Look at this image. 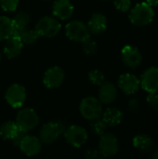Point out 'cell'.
I'll use <instances>...</instances> for the list:
<instances>
[{"label": "cell", "mask_w": 158, "mask_h": 159, "mask_svg": "<svg viewBox=\"0 0 158 159\" xmlns=\"http://www.w3.org/2000/svg\"><path fill=\"white\" fill-rule=\"evenodd\" d=\"M155 12L153 7L146 2L137 4L129 12V20L136 26H145L151 23L154 20Z\"/></svg>", "instance_id": "cell-1"}, {"label": "cell", "mask_w": 158, "mask_h": 159, "mask_svg": "<svg viewBox=\"0 0 158 159\" xmlns=\"http://www.w3.org/2000/svg\"><path fill=\"white\" fill-rule=\"evenodd\" d=\"M65 129L64 124L61 121L48 122L41 128L39 140L44 144H51L56 142L62 133H64Z\"/></svg>", "instance_id": "cell-2"}, {"label": "cell", "mask_w": 158, "mask_h": 159, "mask_svg": "<svg viewBox=\"0 0 158 159\" xmlns=\"http://www.w3.org/2000/svg\"><path fill=\"white\" fill-rule=\"evenodd\" d=\"M79 110L82 116L90 121L100 118L102 115V102L95 97H87L83 99L80 102Z\"/></svg>", "instance_id": "cell-3"}, {"label": "cell", "mask_w": 158, "mask_h": 159, "mask_svg": "<svg viewBox=\"0 0 158 159\" xmlns=\"http://www.w3.org/2000/svg\"><path fill=\"white\" fill-rule=\"evenodd\" d=\"M39 123V117L34 110L31 108L21 109L16 117V124L18 128L25 132L33 130Z\"/></svg>", "instance_id": "cell-4"}, {"label": "cell", "mask_w": 158, "mask_h": 159, "mask_svg": "<svg viewBox=\"0 0 158 159\" xmlns=\"http://www.w3.org/2000/svg\"><path fill=\"white\" fill-rule=\"evenodd\" d=\"M40 36L53 37L61 31L60 21L53 17H43L38 20L34 28Z\"/></svg>", "instance_id": "cell-5"}, {"label": "cell", "mask_w": 158, "mask_h": 159, "mask_svg": "<svg viewBox=\"0 0 158 159\" xmlns=\"http://www.w3.org/2000/svg\"><path fill=\"white\" fill-rule=\"evenodd\" d=\"M65 32L68 38L73 41L82 42L90 36L88 25L80 20H73L65 26Z\"/></svg>", "instance_id": "cell-6"}, {"label": "cell", "mask_w": 158, "mask_h": 159, "mask_svg": "<svg viewBox=\"0 0 158 159\" xmlns=\"http://www.w3.org/2000/svg\"><path fill=\"white\" fill-rule=\"evenodd\" d=\"M64 138L68 144L72 145L73 147L79 148L86 143L88 140V132L84 128L73 125L65 129Z\"/></svg>", "instance_id": "cell-7"}, {"label": "cell", "mask_w": 158, "mask_h": 159, "mask_svg": "<svg viewBox=\"0 0 158 159\" xmlns=\"http://www.w3.org/2000/svg\"><path fill=\"white\" fill-rule=\"evenodd\" d=\"M119 143L117 138L113 133H104L101 136L99 142V151L102 157H111L117 154Z\"/></svg>", "instance_id": "cell-8"}, {"label": "cell", "mask_w": 158, "mask_h": 159, "mask_svg": "<svg viewBox=\"0 0 158 159\" xmlns=\"http://www.w3.org/2000/svg\"><path fill=\"white\" fill-rule=\"evenodd\" d=\"M5 99L11 107L20 108L25 102L26 90L23 86L20 84H13L7 89Z\"/></svg>", "instance_id": "cell-9"}, {"label": "cell", "mask_w": 158, "mask_h": 159, "mask_svg": "<svg viewBox=\"0 0 158 159\" xmlns=\"http://www.w3.org/2000/svg\"><path fill=\"white\" fill-rule=\"evenodd\" d=\"M121 58L124 64L129 68H137L142 61V55L138 48L134 46H125L121 51Z\"/></svg>", "instance_id": "cell-10"}, {"label": "cell", "mask_w": 158, "mask_h": 159, "mask_svg": "<svg viewBox=\"0 0 158 159\" xmlns=\"http://www.w3.org/2000/svg\"><path fill=\"white\" fill-rule=\"evenodd\" d=\"M141 87L148 93L158 92V67H150L141 76Z\"/></svg>", "instance_id": "cell-11"}, {"label": "cell", "mask_w": 158, "mask_h": 159, "mask_svg": "<svg viewBox=\"0 0 158 159\" xmlns=\"http://www.w3.org/2000/svg\"><path fill=\"white\" fill-rule=\"evenodd\" d=\"M64 80V72L59 66L49 68L44 75L43 83L47 89H56L61 86Z\"/></svg>", "instance_id": "cell-12"}, {"label": "cell", "mask_w": 158, "mask_h": 159, "mask_svg": "<svg viewBox=\"0 0 158 159\" xmlns=\"http://www.w3.org/2000/svg\"><path fill=\"white\" fill-rule=\"evenodd\" d=\"M118 86L121 90L128 94L132 95L136 93L140 89V79L132 74H123L118 79Z\"/></svg>", "instance_id": "cell-13"}, {"label": "cell", "mask_w": 158, "mask_h": 159, "mask_svg": "<svg viewBox=\"0 0 158 159\" xmlns=\"http://www.w3.org/2000/svg\"><path fill=\"white\" fill-rule=\"evenodd\" d=\"M52 13L60 20H68L74 13V6L69 0H56L52 6Z\"/></svg>", "instance_id": "cell-14"}, {"label": "cell", "mask_w": 158, "mask_h": 159, "mask_svg": "<svg viewBox=\"0 0 158 159\" xmlns=\"http://www.w3.org/2000/svg\"><path fill=\"white\" fill-rule=\"evenodd\" d=\"M20 150L28 157L36 156L41 150V142L35 136L26 135L21 141L20 146Z\"/></svg>", "instance_id": "cell-15"}, {"label": "cell", "mask_w": 158, "mask_h": 159, "mask_svg": "<svg viewBox=\"0 0 158 159\" xmlns=\"http://www.w3.org/2000/svg\"><path fill=\"white\" fill-rule=\"evenodd\" d=\"M23 48V43L21 40L16 36L12 35L6 39L5 45H4V53L8 59H13L18 57Z\"/></svg>", "instance_id": "cell-16"}, {"label": "cell", "mask_w": 158, "mask_h": 159, "mask_svg": "<svg viewBox=\"0 0 158 159\" xmlns=\"http://www.w3.org/2000/svg\"><path fill=\"white\" fill-rule=\"evenodd\" d=\"M99 90V100L103 104H111L113 103L117 97V90L115 86L111 82L104 81L100 86Z\"/></svg>", "instance_id": "cell-17"}, {"label": "cell", "mask_w": 158, "mask_h": 159, "mask_svg": "<svg viewBox=\"0 0 158 159\" xmlns=\"http://www.w3.org/2000/svg\"><path fill=\"white\" fill-rule=\"evenodd\" d=\"M87 25L90 33L94 34H100L107 28V19L102 13H94L90 17Z\"/></svg>", "instance_id": "cell-18"}, {"label": "cell", "mask_w": 158, "mask_h": 159, "mask_svg": "<svg viewBox=\"0 0 158 159\" xmlns=\"http://www.w3.org/2000/svg\"><path fill=\"white\" fill-rule=\"evenodd\" d=\"M102 120L105 122L107 127H115L119 125L124 117L122 111L116 107H110L104 113H102Z\"/></svg>", "instance_id": "cell-19"}, {"label": "cell", "mask_w": 158, "mask_h": 159, "mask_svg": "<svg viewBox=\"0 0 158 159\" xmlns=\"http://www.w3.org/2000/svg\"><path fill=\"white\" fill-rule=\"evenodd\" d=\"M133 146L141 153H149L154 148L153 139L146 134H138L132 140Z\"/></svg>", "instance_id": "cell-20"}, {"label": "cell", "mask_w": 158, "mask_h": 159, "mask_svg": "<svg viewBox=\"0 0 158 159\" xmlns=\"http://www.w3.org/2000/svg\"><path fill=\"white\" fill-rule=\"evenodd\" d=\"M18 36L23 44L26 45H33L37 42L40 34L37 33L35 29H29L28 27L20 30V31H14V34Z\"/></svg>", "instance_id": "cell-21"}, {"label": "cell", "mask_w": 158, "mask_h": 159, "mask_svg": "<svg viewBox=\"0 0 158 159\" xmlns=\"http://www.w3.org/2000/svg\"><path fill=\"white\" fill-rule=\"evenodd\" d=\"M14 25L12 20L6 17L0 16V41L6 40L14 34Z\"/></svg>", "instance_id": "cell-22"}, {"label": "cell", "mask_w": 158, "mask_h": 159, "mask_svg": "<svg viewBox=\"0 0 158 159\" xmlns=\"http://www.w3.org/2000/svg\"><path fill=\"white\" fill-rule=\"evenodd\" d=\"M16 122L6 121L0 126V136L4 140H11L19 131Z\"/></svg>", "instance_id": "cell-23"}, {"label": "cell", "mask_w": 158, "mask_h": 159, "mask_svg": "<svg viewBox=\"0 0 158 159\" xmlns=\"http://www.w3.org/2000/svg\"><path fill=\"white\" fill-rule=\"evenodd\" d=\"M12 22L15 28V31H20L28 27L30 22V16L25 11L18 12L12 19Z\"/></svg>", "instance_id": "cell-24"}, {"label": "cell", "mask_w": 158, "mask_h": 159, "mask_svg": "<svg viewBox=\"0 0 158 159\" xmlns=\"http://www.w3.org/2000/svg\"><path fill=\"white\" fill-rule=\"evenodd\" d=\"M90 129L91 131L94 135L97 136H102V134L105 133L106 129H107V125L105 124V122L102 120V118H97L94 120H91L90 123Z\"/></svg>", "instance_id": "cell-25"}, {"label": "cell", "mask_w": 158, "mask_h": 159, "mask_svg": "<svg viewBox=\"0 0 158 159\" xmlns=\"http://www.w3.org/2000/svg\"><path fill=\"white\" fill-rule=\"evenodd\" d=\"M88 78L92 84L97 85V86H101L105 81L104 74L101 70H98V69L90 71L88 73Z\"/></svg>", "instance_id": "cell-26"}, {"label": "cell", "mask_w": 158, "mask_h": 159, "mask_svg": "<svg viewBox=\"0 0 158 159\" xmlns=\"http://www.w3.org/2000/svg\"><path fill=\"white\" fill-rule=\"evenodd\" d=\"M81 43H82V49H83V51L87 55H93V54L96 53V51H97V45L91 39L90 36L88 38L85 39L84 41H82Z\"/></svg>", "instance_id": "cell-27"}, {"label": "cell", "mask_w": 158, "mask_h": 159, "mask_svg": "<svg viewBox=\"0 0 158 159\" xmlns=\"http://www.w3.org/2000/svg\"><path fill=\"white\" fill-rule=\"evenodd\" d=\"M19 0H0V7L5 11H14L17 9Z\"/></svg>", "instance_id": "cell-28"}, {"label": "cell", "mask_w": 158, "mask_h": 159, "mask_svg": "<svg viewBox=\"0 0 158 159\" xmlns=\"http://www.w3.org/2000/svg\"><path fill=\"white\" fill-rule=\"evenodd\" d=\"M114 4L115 7L122 12H127L131 7L130 0H114Z\"/></svg>", "instance_id": "cell-29"}, {"label": "cell", "mask_w": 158, "mask_h": 159, "mask_svg": "<svg viewBox=\"0 0 158 159\" xmlns=\"http://www.w3.org/2000/svg\"><path fill=\"white\" fill-rule=\"evenodd\" d=\"M146 102L148 104L155 109L156 111H158V94L157 92H151L148 93L146 97Z\"/></svg>", "instance_id": "cell-30"}, {"label": "cell", "mask_w": 158, "mask_h": 159, "mask_svg": "<svg viewBox=\"0 0 158 159\" xmlns=\"http://www.w3.org/2000/svg\"><path fill=\"white\" fill-rule=\"evenodd\" d=\"M26 135H27V132H25V131H23V130H21V129H19V131L17 132V134L11 139V141H12L14 146L19 147L20 144V143H21V141L24 139V137H25Z\"/></svg>", "instance_id": "cell-31"}, {"label": "cell", "mask_w": 158, "mask_h": 159, "mask_svg": "<svg viewBox=\"0 0 158 159\" xmlns=\"http://www.w3.org/2000/svg\"><path fill=\"white\" fill-rule=\"evenodd\" d=\"M100 157H102L99 149H94V148H89L85 152V157L88 159H98Z\"/></svg>", "instance_id": "cell-32"}, {"label": "cell", "mask_w": 158, "mask_h": 159, "mask_svg": "<svg viewBox=\"0 0 158 159\" xmlns=\"http://www.w3.org/2000/svg\"><path fill=\"white\" fill-rule=\"evenodd\" d=\"M129 108L131 112H137L139 109V102L138 99L133 98L129 102Z\"/></svg>", "instance_id": "cell-33"}, {"label": "cell", "mask_w": 158, "mask_h": 159, "mask_svg": "<svg viewBox=\"0 0 158 159\" xmlns=\"http://www.w3.org/2000/svg\"><path fill=\"white\" fill-rule=\"evenodd\" d=\"M149 6H151L152 7H156L158 6V0H146L145 1Z\"/></svg>", "instance_id": "cell-34"}, {"label": "cell", "mask_w": 158, "mask_h": 159, "mask_svg": "<svg viewBox=\"0 0 158 159\" xmlns=\"http://www.w3.org/2000/svg\"><path fill=\"white\" fill-rule=\"evenodd\" d=\"M153 158L158 159V150H156V151L155 152V154L153 155Z\"/></svg>", "instance_id": "cell-35"}, {"label": "cell", "mask_w": 158, "mask_h": 159, "mask_svg": "<svg viewBox=\"0 0 158 159\" xmlns=\"http://www.w3.org/2000/svg\"><path fill=\"white\" fill-rule=\"evenodd\" d=\"M2 60V56H1V53H0V61Z\"/></svg>", "instance_id": "cell-36"}, {"label": "cell", "mask_w": 158, "mask_h": 159, "mask_svg": "<svg viewBox=\"0 0 158 159\" xmlns=\"http://www.w3.org/2000/svg\"><path fill=\"white\" fill-rule=\"evenodd\" d=\"M45 1H49V0H45Z\"/></svg>", "instance_id": "cell-37"}]
</instances>
